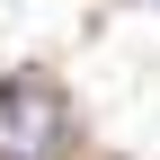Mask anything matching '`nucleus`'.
I'll return each instance as SVG.
<instances>
[{"mask_svg":"<svg viewBox=\"0 0 160 160\" xmlns=\"http://www.w3.org/2000/svg\"><path fill=\"white\" fill-rule=\"evenodd\" d=\"M62 142H71V107H62V89L36 80V71L0 80V160H62Z\"/></svg>","mask_w":160,"mask_h":160,"instance_id":"obj_1","label":"nucleus"}]
</instances>
